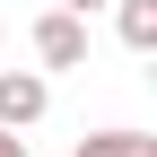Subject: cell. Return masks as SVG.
I'll list each match as a JSON object with an SVG mask.
<instances>
[{
  "instance_id": "cell-4",
  "label": "cell",
  "mask_w": 157,
  "mask_h": 157,
  "mask_svg": "<svg viewBox=\"0 0 157 157\" xmlns=\"http://www.w3.org/2000/svg\"><path fill=\"white\" fill-rule=\"evenodd\" d=\"M78 157H157V140H148V131H87Z\"/></svg>"
},
{
  "instance_id": "cell-5",
  "label": "cell",
  "mask_w": 157,
  "mask_h": 157,
  "mask_svg": "<svg viewBox=\"0 0 157 157\" xmlns=\"http://www.w3.org/2000/svg\"><path fill=\"white\" fill-rule=\"evenodd\" d=\"M0 157H26V140H17V131H0Z\"/></svg>"
},
{
  "instance_id": "cell-2",
  "label": "cell",
  "mask_w": 157,
  "mask_h": 157,
  "mask_svg": "<svg viewBox=\"0 0 157 157\" xmlns=\"http://www.w3.org/2000/svg\"><path fill=\"white\" fill-rule=\"evenodd\" d=\"M44 105H52L44 70H0V131H26V122H44Z\"/></svg>"
},
{
  "instance_id": "cell-6",
  "label": "cell",
  "mask_w": 157,
  "mask_h": 157,
  "mask_svg": "<svg viewBox=\"0 0 157 157\" xmlns=\"http://www.w3.org/2000/svg\"><path fill=\"white\" fill-rule=\"evenodd\" d=\"M61 9H70V17H87V9H105V0H61Z\"/></svg>"
},
{
  "instance_id": "cell-1",
  "label": "cell",
  "mask_w": 157,
  "mask_h": 157,
  "mask_svg": "<svg viewBox=\"0 0 157 157\" xmlns=\"http://www.w3.org/2000/svg\"><path fill=\"white\" fill-rule=\"evenodd\" d=\"M35 61H44V70H87V17L44 9V17H35Z\"/></svg>"
},
{
  "instance_id": "cell-3",
  "label": "cell",
  "mask_w": 157,
  "mask_h": 157,
  "mask_svg": "<svg viewBox=\"0 0 157 157\" xmlns=\"http://www.w3.org/2000/svg\"><path fill=\"white\" fill-rule=\"evenodd\" d=\"M113 26L131 52H157V0H113Z\"/></svg>"
}]
</instances>
